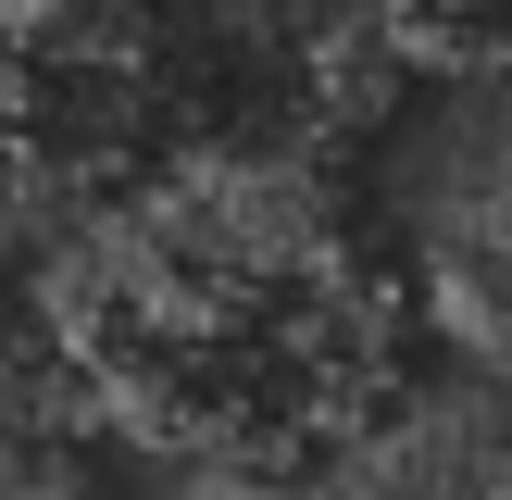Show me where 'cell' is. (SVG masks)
I'll return each instance as SVG.
<instances>
[{
  "label": "cell",
  "mask_w": 512,
  "mask_h": 500,
  "mask_svg": "<svg viewBox=\"0 0 512 500\" xmlns=\"http://www.w3.org/2000/svg\"><path fill=\"white\" fill-rule=\"evenodd\" d=\"M150 250L213 300L225 325L275 313L300 275L338 250V175L300 125H213V138H175L163 163L125 175Z\"/></svg>",
  "instance_id": "6da1fadb"
},
{
  "label": "cell",
  "mask_w": 512,
  "mask_h": 500,
  "mask_svg": "<svg viewBox=\"0 0 512 500\" xmlns=\"http://www.w3.org/2000/svg\"><path fill=\"white\" fill-rule=\"evenodd\" d=\"M300 475L325 488H512V375L500 363H450V375H375L350 400L300 413Z\"/></svg>",
  "instance_id": "7a4b0ae2"
},
{
  "label": "cell",
  "mask_w": 512,
  "mask_h": 500,
  "mask_svg": "<svg viewBox=\"0 0 512 500\" xmlns=\"http://www.w3.org/2000/svg\"><path fill=\"white\" fill-rule=\"evenodd\" d=\"M150 25H163V50H188L200 75L288 100V75H300V50H313L325 0H150Z\"/></svg>",
  "instance_id": "3957f363"
}]
</instances>
